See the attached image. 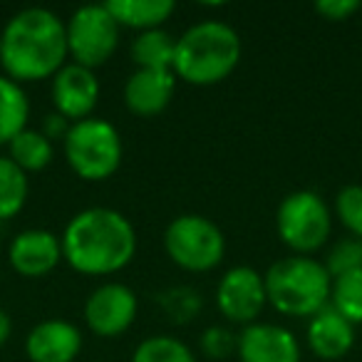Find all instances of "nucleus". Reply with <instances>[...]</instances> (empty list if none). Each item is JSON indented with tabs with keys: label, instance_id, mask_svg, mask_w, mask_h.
Segmentation results:
<instances>
[{
	"label": "nucleus",
	"instance_id": "nucleus-1",
	"mask_svg": "<svg viewBox=\"0 0 362 362\" xmlns=\"http://www.w3.org/2000/svg\"><path fill=\"white\" fill-rule=\"evenodd\" d=\"M62 261L82 276H115L136 253V231L122 211L110 206L82 209L67 221Z\"/></svg>",
	"mask_w": 362,
	"mask_h": 362
},
{
	"label": "nucleus",
	"instance_id": "nucleus-2",
	"mask_svg": "<svg viewBox=\"0 0 362 362\" xmlns=\"http://www.w3.org/2000/svg\"><path fill=\"white\" fill-rule=\"evenodd\" d=\"M67 57L65 21L47 8L16 13L0 33V65L18 85L52 80Z\"/></svg>",
	"mask_w": 362,
	"mask_h": 362
},
{
	"label": "nucleus",
	"instance_id": "nucleus-3",
	"mask_svg": "<svg viewBox=\"0 0 362 362\" xmlns=\"http://www.w3.org/2000/svg\"><path fill=\"white\" fill-rule=\"evenodd\" d=\"M243 55L241 35L228 23L204 21L176 37L171 72L194 87H211L233 75Z\"/></svg>",
	"mask_w": 362,
	"mask_h": 362
},
{
	"label": "nucleus",
	"instance_id": "nucleus-4",
	"mask_svg": "<svg viewBox=\"0 0 362 362\" xmlns=\"http://www.w3.org/2000/svg\"><path fill=\"white\" fill-rule=\"evenodd\" d=\"M268 305L288 317H313L330 305L332 278L325 263L313 256H288L276 261L266 273Z\"/></svg>",
	"mask_w": 362,
	"mask_h": 362
},
{
	"label": "nucleus",
	"instance_id": "nucleus-5",
	"mask_svg": "<svg viewBox=\"0 0 362 362\" xmlns=\"http://www.w3.org/2000/svg\"><path fill=\"white\" fill-rule=\"evenodd\" d=\"M62 151L70 169L82 181H92V184L112 179L124 159L119 129L102 117L75 122L62 139Z\"/></svg>",
	"mask_w": 362,
	"mask_h": 362
},
{
	"label": "nucleus",
	"instance_id": "nucleus-6",
	"mask_svg": "<svg viewBox=\"0 0 362 362\" xmlns=\"http://www.w3.org/2000/svg\"><path fill=\"white\" fill-rule=\"evenodd\" d=\"M164 251L171 263L189 273H209L226 256L221 226L202 214H181L164 228Z\"/></svg>",
	"mask_w": 362,
	"mask_h": 362
},
{
	"label": "nucleus",
	"instance_id": "nucleus-7",
	"mask_svg": "<svg viewBox=\"0 0 362 362\" xmlns=\"http://www.w3.org/2000/svg\"><path fill=\"white\" fill-rule=\"evenodd\" d=\"M278 238L293 256H313L327 243L332 233V214L320 194L298 189L288 194L276 211Z\"/></svg>",
	"mask_w": 362,
	"mask_h": 362
},
{
	"label": "nucleus",
	"instance_id": "nucleus-8",
	"mask_svg": "<svg viewBox=\"0 0 362 362\" xmlns=\"http://www.w3.org/2000/svg\"><path fill=\"white\" fill-rule=\"evenodd\" d=\"M119 30L117 21L107 6H82L65 21L67 33V55L75 65L87 70L107 65L119 45Z\"/></svg>",
	"mask_w": 362,
	"mask_h": 362
},
{
	"label": "nucleus",
	"instance_id": "nucleus-9",
	"mask_svg": "<svg viewBox=\"0 0 362 362\" xmlns=\"http://www.w3.org/2000/svg\"><path fill=\"white\" fill-rule=\"evenodd\" d=\"M136 310H139V300L136 293L124 283H102L87 296L85 300V325L97 337H119L132 327L136 320Z\"/></svg>",
	"mask_w": 362,
	"mask_h": 362
},
{
	"label": "nucleus",
	"instance_id": "nucleus-10",
	"mask_svg": "<svg viewBox=\"0 0 362 362\" xmlns=\"http://www.w3.org/2000/svg\"><path fill=\"white\" fill-rule=\"evenodd\" d=\"M268 305L263 276L251 266H233L221 276L216 286V308L228 322L253 325Z\"/></svg>",
	"mask_w": 362,
	"mask_h": 362
},
{
	"label": "nucleus",
	"instance_id": "nucleus-11",
	"mask_svg": "<svg viewBox=\"0 0 362 362\" xmlns=\"http://www.w3.org/2000/svg\"><path fill=\"white\" fill-rule=\"evenodd\" d=\"M100 95H102V85L97 80L95 70H87V67L75 65V62H67L52 77V85H50L52 105H55L57 115L65 117L70 124L95 117L92 112H95L97 102H100Z\"/></svg>",
	"mask_w": 362,
	"mask_h": 362
},
{
	"label": "nucleus",
	"instance_id": "nucleus-12",
	"mask_svg": "<svg viewBox=\"0 0 362 362\" xmlns=\"http://www.w3.org/2000/svg\"><path fill=\"white\" fill-rule=\"evenodd\" d=\"M8 261L23 278H45L62 261V241L47 228H28L13 236Z\"/></svg>",
	"mask_w": 362,
	"mask_h": 362
},
{
	"label": "nucleus",
	"instance_id": "nucleus-13",
	"mask_svg": "<svg viewBox=\"0 0 362 362\" xmlns=\"http://www.w3.org/2000/svg\"><path fill=\"white\" fill-rule=\"evenodd\" d=\"M241 362H303L300 342L288 327L276 322H253L238 332Z\"/></svg>",
	"mask_w": 362,
	"mask_h": 362
},
{
	"label": "nucleus",
	"instance_id": "nucleus-14",
	"mask_svg": "<svg viewBox=\"0 0 362 362\" xmlns=\"http://www.w3.org/2000/svg\"><path fill=\"white\" fill-rule=\"evenodd\" d=\"M80 352V327L62 317L37 322L25 337V355L30 362H75Z\"/></svg>",
	"mask_w": 362,
	"mask_h": 362
},
{
	"label": "nucleus",
	"instance_id": "nucleus-15",
	"mask_svg": "<svg viewBox=\"0 0 362 362\" xmlns=\"http://www.w3.org/2000/svg\"><path fill=\"white\" fill-rule=\"evenodd\" d=\"M176 82L171 70H134L124 85L127 110L141 119L161 115L174 100Z\"/></svg>",
	"mask_w": 362,
	"mask_h": 362
},
{
	"label": "nucleus",
	"instance_id": "nucleus-16",
	"mask_svg": "<svg viewBox=\"0 0 362 362\" xmlns=\"http://www.w3.org/2000/svg\"><path fill=\"white\" fill-rule=\"evenodd\" d=\"M305 337L313 355L325 362H335L342 360L355 345V325L327 305L308 320Z\"/></svg>",
	"mask_w": 362,
	"mask_h": 362
},
{
	"label": "nucleus",
	"instance_id": "nucleus-17",
	"mask_svg": "<svg viewBox=\"0 0 362 362\" xmlns=\"http://www.w3.org/2000/svg\"><path fill=\"white\" fill-rule=\"evenodd\" d=\"M105 6L117 25L136 33L159 30L176 11L174 0H110Z\"/></svg>",
	"mask_w": 362,
	"mask_h": 362
},
{
	"label": "nucleus",
	"instance_id": "nucleus-18",
	"mask_svg": "<svg viewBox=\"0 0 362 362\" xmlns=\"http://www.w3.org/2000/svg\"><path fill=\"white\" fill-rule=\"evenodd\" d=\"M30 119V100L23 85L0 75V146H8Z\"/></svg>",
	"mask_w": 362,
	"mask_h": 362
},
{
	"label": "nucleus",
	"instance_id": "nucleus-19",
	"mask_svg": "<svg viewBox=\"0 0 362 362\" xmlns=\"http://www.w3.org/2000/svg\"><path fill=\"white\" fill-rule=\"evenodd\" d=\"M129 55L136 70H171L176 55V37L169 35L164 28L136 33Z\"/></svg>",
	"mask_w": 362,
	"mask_h": 362
},
{
	"label": "nucleus",
	"instance_id": "nucleus-20",
	"mask_svg": "<svg viewBox=\"0 0 362 362\" xmlns=\"http://www.w3.org/2000/svg\"><path fill=\"white\" fill-rule=\"evenodd\" d=\"M8 156L25 174H35V171H42L52 164V159H55V144L40 129H30L28 127V129H23L8 144Z\"/></svg>",
	"mask_w": 362,
	"mask_h": 362
},
{
	"label": "nucleus",
	"instance_id": "nucleus-21",
	"mask_svg": "<svg viewBox=\"0 0 362 362\" xmlns=\"http://www.w3.org/2000/svg\"><path fill=\"white\" fill-rule=\"evenodd\" d=\"M30 184L28 174L11 159L0 154V223L16 218L25 209Z\"/></svg>",
	"mask_w": 362,
	"mask_h": 362
},
{
	"label": "nucleus",
	"instance_id": "nucleus-22",
	"mask_svg": "<svg viewBox=\"0 0 362 362\" xmlns=\"http://www.w3.org/2000/svg\"><path fill=\"white\" fill-rule=\"evenodd\" d=\"M132 362H199L194 350L174 335H151L132 352Z\"/></svg>",
	"mask_w": 362,
	"mask_h": 362
},
{
	"label": "nucleus",
	"instance_id": "nucleus-23",
	"mask_svg": "<svg viewBox=\"0 0 362 362\" xmlns=\"http://www.w3.org/2000/svg\"><path fill=\"white\" fill-rule=\"evenodd\" d=\"M330 308H335L352 325H362V268L332 278Z\"/></svg>",
	"mask_w": 362,
	"mask_h": 362
},
{
	"label": "nucleus",
	"instance_id": "nucleus-24",
	"mask_svg": "<svg viewBox=\"0 0 362 362\" xmlns=\"http://www.w3.org/2000/svg\"><path fill=\"white\" fill-rule=\"evenodd\" d=\"M335 216L345 231L355 238H362V187L347 184L335 197Z\"/></svg>",
	"mask_w": 362,
	"mask_h": 362
},
{
	"label": "nucleus",
	"instance_id": "nucleus-25",
	"mask_svg": "<svg viewBox=\"0 0 362 362\" xmlns=\"http://www.w3.org/2000/svg\"><path fill=\"white\" fill-rule=\"evenodd\" d=\"M325 268L330 273V278H337L342 273L350 271H360L362 268V238L347 236L342 241H337L330 248L325 258Z\"/></svg>",
	"mask_w": 362,
	"mask_h": 362
},
{
	"label": "nucleus",
	"instance_id": "nucleus-26",
	"mask_svg": "<svg viewBox=\"0 0 362 362\" xmlns=\"http://www.w3.org/2000/svg\"><path fill=\"white\" fill-rule=\"evenodd\" d=\"M199 350L206 360H226V357L236 355L238 335L226 325H211L199 337Z\"/></svg>",
	"mask_w": 362,
	"mask_h": 362
},
{
	"label": "nucleus",
	"instance_id": "nucleus-27",
	"mask_svg": "<svg viewBox=\"0 0 362 362\" xmlns=\"http://www.w3.org/2000/svg\"><path fill=\"white\" fill-rule=\"evenodd\" d=\"M313 11L327 23H345L360 11V3L357 0H320L313 6Z\"/></svg>",
	"mask_w": 362,
	"mask_h": 362
},
{
	"label": "nucleus",
	"instance_id": "nucleus-28",
	"mask_svg": "<svg viewBox=\"0 0 362 362\" xmlns=\"http://www.w3.org/2000/svg\"><path fill=\"white\" fill-rule=\"evenodd\" d=\"M11 335H13V320H11V315H8V310L0 308V347L11 340Z\"/></svg>",
	"mask_w": 362,
	"mask_h": 362
}]
</instances>
